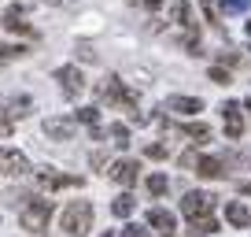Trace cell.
Wrapping results in <instances>:
<instances>
[{
	"label": "cell",
	"mask_w": 251,
	"mask_h": 237,
	"mask_svg": "<svg viewBox=\"0 0 251 237\" xmlns=\"http://www.w3.org/2000/svg\"><path fill=\"white\" fill-rule=\"evenodd\" d=\"M19 222H23V230H30V234H45L48 230V219H52V200H45V197H26V200H19Z\"/></svg>",
	"instance_id": "cell-1"
},
{
	"label": "cell",
	"mask_w": 251,
	"mask_h": 237,
	"mask_svg": "<svg viewBox=\"0 0 251 237\" xmlns=\"http://www.w3.org/2000/svg\"><path fill=\"white\" fill-rule=\"evenodd\" d=\"M63 230L71 237H85L93 230V204L89 200H71L63 207Z\"/></svg>",
	"instance_id": "cell-2"
},
{
	"label": "cell",
	"mask_w": 251,
	"mask_h": 237,
	"mask_svg": "<svg viewBox=\"0 0 251 237\" xmlns=\"http://www.w3.org/2000/svg\"><path fill=\"white\" fill-rule=\"evenodd\" d=\"M170 15H174V23L185 30V48L192 56H203V52H200V26H196V19H192V4L177 0V4L170 8Z\"/></svg>",
	"instance_id": "cell-3"
},
{
	"label": "cell",
	"mask_w": 251,
	"mask_h": 237,
	"mask_svg": "<svg viewBox=\"0 0 251 237\" xmlns=\"http://www.w3.org/2000/svg\"><path fill=\"white\" fill-rule=\"evenodd\" d=\"M96 96H100V100H107V104H118V108H133L137 104V93L129 86H122V78H118V74H107V78L100 82V86H96Z\"/></svg>",
	"instance_id": "cell-4"
},
{
	"label": "cell",
	"mask_w": 251,
	"mask_h": 237,
	"mask_svg": "<svg viewBox=\"0 0 251 237\" xmlns=\"http://www.w3.org/2000/svg\"><path fill=\"white\" fill-rule=\"evenodd\" d=\"M214 200H218V197H211V193H200V189H192V193H185V197H181V215H185L188 222L203 219V215H214Z\"/></svg>",
	"instance_id": "cell-5"
},
{
	"label": "cell",
	"mask_w": 251,
	"mask_h": 237,
	"mask_svg": "<svg viewBox=\"0 0 251 237\" xmlns=\"http://www.w3.org/2000/svg\"><path fill=\"white\" fill-rule=\"evenodd\" d=\"M55 82H59L67 100H78V96L85 93V74H81L78 67H59V71H55Z\"/></svg>",
	"instance_id": "cell-6"
},
{
	"label": "cell",
	"mask_w": 251,
	"mask_h": 237,
	"mask_svg": "<svg viewBox=\"0 0 251 237\" xmlns=\"http://www.w3.org/2000/svg\"><path fill=\"white\" fill-rule=\"evenodd\" d=\"M0 171L11 174V178H19V174H30V159H26L23 152L8 148V145H0Z\"/></svg>",
	"instance_id": "cell-7"
},
{
	"label": "cell",
	"mask_w": 251,
	"mask_h": 237,
	"mask_svg": "<svg viewBox=\"0 0 251 237\" xmlns=\"http://www.w3.org/2000/svg\"><path fill=\"white\" fill-rule=\"evenodd\" d=\"M85 178H78V174H59L52 171V167H41L37 171V185L41 189H63V185H81Z\"/></svg>",
	"instance_id": "cell-8"
},
{
	"label": "cell",
	"mask_w": 251,
	"mask_h": 237,
	"mask_svg": "<svg viewBox=\"0 0 251 237\" xmlns=\"http://www.w3.org/2000/svg\"><path fill=\"white\" fill-rule=\"evenodd\" d=\"M107 174H111V182H118L122 189H129V185L137 182V174H141V163H137V159H115Z\"/></svg>",
	"instance_id": "cell-9"
},
{
	"label": "cell",
	"mask_w": 251,
	"mask_h": 237,
	"mask_svg": "<svg viewBox=\"0 0 251 237\" xmlns=\"http://www.w3.org/2000/svg\"><path fill=\"white\" fill-rule=\"evenodd\" d=\"M45 134L52 137V141H71V137H74V118H67V115H48V118H45Z\"/></svg>",
	"instance_id": "cell-10"
},
{
	"label": "cell",
	"mask_w": 251,
	"mask_h": 237,
	"mask_svg": "<svg viewBox=\"0 0 251 237\" xmlns=\"http://www.w3.org/2000/svg\"><path fill=\"white\" fill-rule=\"evenodd\" d=\"M222 115H226V137H229V141H240V134H244L240 104H236V100H226V104H222Z\"/></svg>",
	"instance_id": "cell-11"
},
{
	"label": "cell",
	"mask_w": 251,
	"mask_h": 237,
	"mask_svg": "<svg viewBox=\"0 0 251 237\" xmlns=\"http://www.w3.org/2000/svg\"><path fill=\"white\" fill-rule=\"evenodd\" d=\"M4 30L23 33V37H37V30H33L30 23H23V4H11V8L4 11Z\"/></svg>",
	"instance_id": "cell-12"
},
{
	"label": "cell",
	"mask_w": 251,
	"mask_h": 237,
	"mask_svg": "<svg viewBox=\"0 0 251 237\" xmlns=\"http://www.w3.org/2000/svg\"><path fill=\"white\" fill-rule=\"evenodd\" d=\"M226 222L236 226V230H248L251 226V211L240 204V200H229V204H226Z\"/></svg>",
	"instance_id": "cell-13"
},
{
	"label": "cell",
	"mask_w": 251,
	"mask_h": 237,
	"mask_svg": "<svg viewBox=\"0 0 251 237\" xmlns=\"http://www.w3.org/2000/svg\"><path fill=\"white\" fill-rule=\"evenodd\" d=\"M166 111H177V115H196V111H203V100H200V96H170V100H166Z\"/></svg>",
	"instance_id": "cell-14"
},
{
	"label": "cell",
	"mask_w": 251,
	"mask_h": 237,
	"mask_svg": "<svg viewBox=\"0 0 251 237\" xmlns=\"http://www.w3.org/2000/svg\"><path fill=\"white\" fill-rule=\"evenodd\" d=\"M192 167H196L200 178H222V174H226V171H222V159H214V156H196Z\"/></svg>",
	"instance_id": "cell-15"
},
{
	"label": "cell",
	"mask_w": 251,
	"mask_h": 237,
	"mask_svg": "<svg viewBox=\"0 0 251 237\" xmlns=\"http://www.w3.org/2000/svg\"><path fill=\"white\" fill-rule=\"evenodd\" d=\"M148 226H155L159 234H174V226H177V222H174L170 211H163V207H151V211H148Z\"/></svg>",
	"instance_id": "cell-16"
},
{
	"label": "cell",
	"mask_w": 251,
	"mask_h": 237,
	"mask_svg": "<svg viewBox=\"0 0 251 237\" xmlns=\"http://www.w3.org/2000/svg\"><path fill=\"white\" fill-rule=\"evenodd\" d=\"M181 134H185L188 141H196V145L211 141V126H207V122H185V126H181Z\"/></svg>",
	"instance_id": "cell-17"
},
{
	"label": "cell",
	"mask_w": 251,
	"mask_h": 237,
	"mask_svg": "<svg viewBox=\"0 0 251 237\" xmlns=\"http://www.w3.org/2000/svg\"><path fill=\"white\" fill-rule=\"evenodd\" d=\"M4 108L11 111V118H23V115H30V111H33V100H30V96H8Z\"/></svg>",
	"instance_id": "cell-18"
},
{
	"label": "cell",
	"mask_w": 251,
	"mask_h": 237,
	"mask_svg": "<svg viewBox=\"0 0 251 237\" xmlns=\"http://www.w3.org/2000/svg\"><path fill=\"white\" fill-rule=\"evenodd\" d=\"M133 207H137V204H133V197H129V193H122V197L111 204V211H115L118 219H129V215H133Z\"/></svg>",
	"instance_id": "cell-19"
},
{
	"label": "cell",
	"mask_w": 251,
	"mask_h": 237,
	"mask_svg": "<svg viewBox=\"0 0 251 237\" xmlns=\"http://www.w3.org/2000/svg\"><path fill=\"white\" fill-rule=\"evenodd\" d=\"M144 185H148V193H151V197H163V193L170 189L166 174H148V182H144Z\"/></svg>",
	"instance_id": "cell-20"
},
{
	"label": "cell",
	"mask_w": 251,
	"mask_h": 237,
	"mask_svg": "<svg viewBox=\"0 0 251 237\" xmlns=\"http://www.w3.org/2000/svg\"><path fill=\"white\" fill-rule=\"evenodd\" d=\"M107 137H111V145H118V148H126V145H129V126H122V122H115V126L107 130Z\"/></svg>",
	"instance_id": "cell-21"
},
{
	"label": "cell",
	"mask_w": 251,
	"mask_h": 237,
	"mask_svg": "<svg viewBox=\"0 0 251 237\" xmlns=\"http://www.w3.org/2000/svg\"><path fill=\"white\" fill-rule=\"evenodd\" d=\"M218 8L226 11V15H244V11L251 8V0H218Z\"/></svg>",
	"instance_id": "cell-22"
},
{
	"label": "cell",
	"mask_w": 251,
	"mask_h": 237,
	"mask_svg": "<svg viewBox=\"0 0 251 237\" xmlns=\"http://www.w3.org/2000/svg\"><path fill=\"white\" fill-rule=\"evenodd\" d=\"M214 230H218V219H214V215H203V219L192 222V234H214Z\"/></svg>",
	"instance_id": "cell-23"
},
{
	"label": "cell",
	"mask_w": 251,
	"mask_h": 237,
	"mask_svg": "<svg viewBox=\"0 0 251 237\" xmlns=\"http://www.w3.org/2000/svg\"><path fill=\"white\" fill-rule=\"evenodd\" d=\"M11 130H15V118H11V111L4 108V100H0V137H8Z\"/></svg>",
	"instance_id": "cell-24"
},
{
	"label": "cell",
	"mask_w": 251,
	"mask_h": 237,
	"mask_svg": "<svg viewBox=\"0 0 251 237\" xmlns=\"http://www.w3.org/2000/svg\"><path fill=\"white\" fill-rule=\"evenodd\" d=\"M26 52V45H0V63H8V59H19Z\"/></svg>",
	"instance_id": "cell-25"
},
{
	"label": "cell",
	"mask_w": 251,
	"mask_h": 237,
	"mask_svg": "<svg viewBox=\"0 0 251 237\" xmlns=\"http://www.w3.org/2000/svg\"><path fill=\"white\" fill-rule=\"evenodd\" d=\"M78 122H85V126H100V111H96V108H81Z\"/></svg>",
	"instance_id": "cell-26"
},
{
	"label": "cell",
	"mask_w": 251,
	"mask_h": 237,
	"mask_svg": "<svg viewBox=\"0 0 251 237\" xmlns=\"http://www.w3.org/2000/svg\"><path fill=\"white\" fill-rule=\"evenodd\" d=\"M118 237H148V230H144L141 222H126V226L118 230Z\"/></svg>",
	"instance_id": "cell-27"
},
{
	"label": "cell",
	"mask_w": 251,
	"mask_h": 237,
	"mask_svg": "<svg viewBox=\"0 0 251 237\" xmlns=\"http://www.w3.org/2000/svg\"><path fill=\"white\" fill-rule=\"evenodd\" d=\"M211 82L214 86H229V82H233L229 78V67H211Z\"/></svg>",
	"instance_id": "cell-28"
},
{
	"label": "cell",
	"mask_w": 251,
	"mask_h": 237,
	"mask_svg": "<svg viewBox=\"0 0 251 237\" xmlns=\"http://www.w3.org/2000/svg\"><path fill=\"white\" fill-rule=\"evenodd\" d=\"M200 8H203L207 23H218V0H200Z\"/></svg>",
	"instance_id": "cell-29"
},
{
	"label": "cell",
	"mask_w": 251,
	"mask_h": 237,
	"mask_svg": "<svg viewBox=\"0 0 251 237\" xmlns=\"http://www.w3.org/2000/svg\"><path fill=\"white\" fill-rule=\"evenodd\" d=\"M144 156H148V159H166V145H148Z\"/></svg>",
	"instance_id": "cell-30"
},
{
	"label": "cell",
	"mask_w": 251,
	"mask_h": 237,
	"mask_svg": "<svg viewBox=\"0 0 251 237\" xmlns=\"http://www.w3.org/2000/svg\"><path fill=\"white\" fill-rule=\"evenodd\" d=\"M78 56H81V59H96V52H93V48L85 45V41H81V45H78Z\"/></svg>",
	"instance_id": "cell-31"
},
{
	"label": "cell",
	"mask_w": 251,
	"mask_h": 237,
	"mask_svg": "<svg viewBox=\"0 0 251 237\" xmlns=\"http://www.w3.org/2000/svg\"><path fill=\"white\" fill-rule=\"evenodd\" d=\"M222 63L233 67V63H240V56H236V52H222Z\"/></svg>",
	"instance_id": "cell-32"
},
{
	"label": "cell",
	"mask_w": 251,
	"mask_h": 237,
	"mask_svg": "<svg viewBox=\"0 0 251 237\" xmlns=\"http://www.w3.org/2000/svg\"><path fill=\"white\" fill-rule=\"evenodd\" d=\"M137 4H141V8H151V11L163 8V0H137Z\"/></svg>",
	"instance_id": "cell-33"
},
{
	"label": "cell",
	"mask_w": 251,
	"mask_h": 237,
	"mask_svg": "<svg viewBox=\"0 0 251 237\" xmlns=\"http://www.w3.org/2000/svg\"><path fill=\"white\" fill-rule=\"evenodd\" d=\"M240 193H244V197H251V182H240Z\"/></svg>",
	"instance_id": "cell-34"
},
{
	"label": "cell",
	"mask_w": 251,
	"mask_h": 237,
	"mask_svg": "<svg viewBox=\"0 0 251 237\" xmlns=\"http://www.w3.org/2000/svg\"><path fill=\"white\" fill-rule=\"evenodd\" d=\"M100 237H115V234H100Z\"/></svg>",
	"instance_id": "cell-35"
},
{
	"label": "cell",
	"mask_w": 251,
	"mask_h": 237,
	"mask_svg": "<svg viewBox=\"0 0 251 237\" xmlns=\"http://www.w3.org/2000/svg\"><path fill=\"white\" fill-rule=\"evenodd\" d=\"M163 237H174V234H163Z\"/></svg>",
	"instance_id": "cell-36"
},
{
	"label": "cell",
	"mask_w": 251,
	"mask_h": 237,
	"mask_svg": "<svg viewBox=\"0 0 251 237\" xmlns=\"http://www.w3.org/2000/svg\"><path fill=\"white\" fill-rule=\"evenodd\" d=\"M248 163H251V156H248Z\"/></svg>",
	"instance_id": "cell-37"
}]
</instances>
